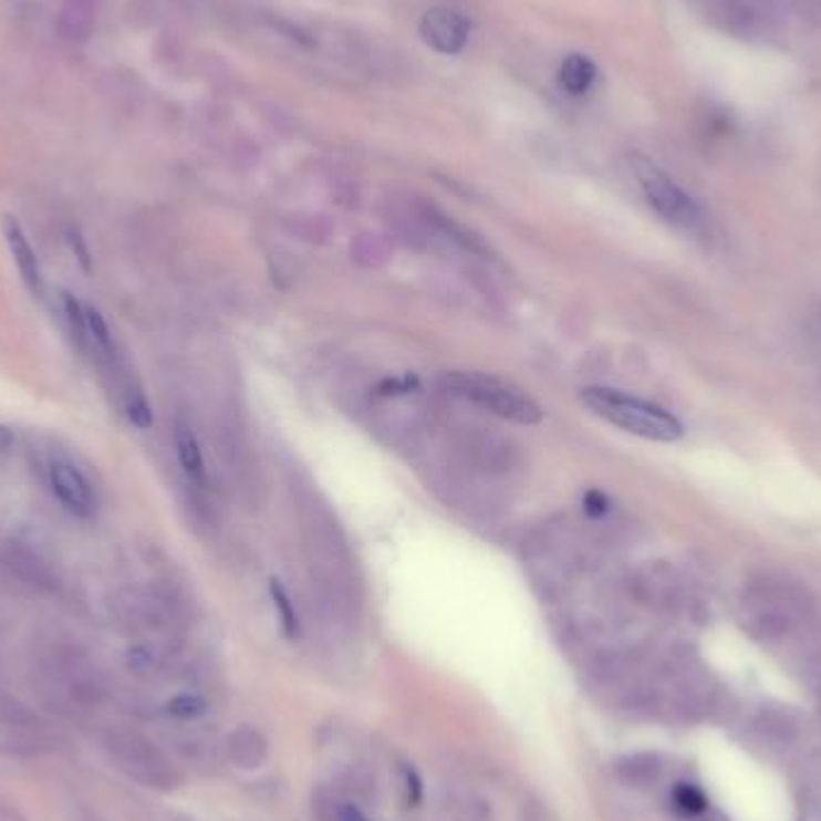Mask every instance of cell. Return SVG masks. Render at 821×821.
<instances>
[{"label":"cell","instance_id":"obj_7","mask_svg":"<svg viewBox=\"0 0 821 821\" xmlns=\"http://www.w3.org/2000/svg\"><path fill=\"white\" fill-rule=\"evenodd\" d=\"M3 236H6V243L10 248L12 260H15L18 272L24 281V287L30 289L34 299H44V277H41L39 258H37V252L30 243V238H27V233L22 229V224L15 217L8 215L3 219Z\"/></svg>","mask_w":821,"mask_h":821},{"label":"cell","instance_id":"obj_21","mask_svg":"<svg viewBox=\"0 0 821 821\" xmlns=\"http://www.w3.org/2000/svg\"><path fill=\"white\" fill-rule=\"evenodd\" d=\"M65 240H67V246H70V252L75 254L77 264L84 269V272L90 274V272H92V252H90L87 240L82 238V233H80L77 229H70V231L65 233Z\"/></svg>","mask_w":821,"mask_h":821},{"label":"cell","instance_id":"obj_1","mask_svg":"<svg viewBox=\"0 0 821 821\" xmlns=\"http://www.w3.org/2000/svg\"><path fill=\"white\" fill-rule=\"evenodd\" d=\"M738 620L752 640L769 646L798 644L817 634V605L810 589L781 572L747 579L738 599Z\"/></svg>","mask_w":821,"mask_h":821},{"label":"cell","instance_id":"obj_19","mask_svg":"<svg viewBox=\"0 0 821 821\" xmlns=\"http://www.w3.org/2000/svg\"><path fill=\"white\" fill-rule=\"evenodd\" d=\"M205 711H207V704L202 697H197V695H180L168 702V714L183 718V720H195V718H200Z\"/></svg>","mask_w":821,"mask_h":821},{"label":"cell","instance_id":"obj_5","mask_svg":"<svg viewBox=\"0 0 821 821\" xmlns=\"http://www.w3.org/2000/svg\"><path fill=\"white\" fill-rule=\"evenodd\" d=\"M420 37L433 51L457 55L469 44L471 22L451 8H433L420 18Z\"/></svg>","mask_w":821,"mask_h":821},{"label":"cell","instance_id":"obj_15","mask_svg":"<svg viewBox=\"0 0 821 821\" xmlns=\"http://www.w3.org/2000/svg\"><path fill=\"white\" fill-rule=\"evenodd\" d=\"M269 591H272V601H274V607H277V613L281 617V625H284V632L289 636H295V634H299V615H295V611H293L287 589L281 586V582H277V579H272Z\"/></svg>","mask_w":821,"mask_h":821},{"label":"cell","instance_id":"obj_6","mask_svg":"<svg viewBox=\"0 0 821 821\" xmlns=\"http://www.w3.org/2000/svg\"><path fill=\"white\" fill-rule=\"evenodd\" d=\"M51 488L67 512L77 517H90L94 512V495L90 480L82 476L77 466L63 459H53L51 464Z\"/></svg>","mask_w":821,"mask_h":821},{"label":"cell","instance_id":"obj_25","mask_svg":"<svg viewBox=\"0 0 821 821\" xmlns=\"http://www.w3.org/2000/svg\"><path fill=\"white\" fill-rule=\"evenodd\" d=\"M812 332H814L817 339H821V308L817 310L814 318H812Z\"/></svg>","mask_w":821,"mask_h":821},{"label":"cell","instance_id":"obj_13","mask_svg":"<svg viewBox=\"0 0 821 821\" xmlns=\"http://www.w3.org/2000/svg\"><path fill=\"white\" fill-rule=\"evenodd\" d=\"M61 301H63V313L67 318V324H70V332H73V336L77 339V344H84V339H87V308H84L77 295H73L70 291H61Z\"/></svg>","mask_w":821,"mask_h":821},{"label":"cell","instance_id":"obj_4","mask_svg":"<svg viewBox=\"0 0 821 821\" xmlns=\"http://www.w3.org/2000/svg\"><path fill=\"white\" fill-rule=\"evenodd\" d=\"M632 174L640 183V188L646 197V202L654 207L656 215L677 229H697L702 224V209L692 200V197L677 186V183L658 168L654 162L642 157V154H632L630 157Z\"/></svg>","mask_w":821,"mask_h":821},{"label":"cell","instance_id":"obj_14","mask_svg":"<svg viewBox=\"0 0 821 821\" xmlns=\"http://www.w3.org/2000/svg\"><path fill=\"white\" fill-rule=\"evenodd\" d=\"M673 802H675L677 810L687 814V817H697V814L706 812V804H709V802H706L704 792L692 783H677L675 790H673Z\"/></svg>","mask_w":821,"mask_h":821},{"label":"cell","instance_id":"obj_16","mask_svg":"<svg viewBox=\"0 0 821 821\" xmlns=\"http://www.w3.org/2000/svg\"><path fill=\"white\" fill-rule=\"evenodd\" d=\"M620 773L625 776L630 783H648L656 778L658 763L651 757H630L620 763Z\"/></svg>","mask_w":821,"mask_h":821},{"label":"cell","instance_id":"obj_9","mask_svg":"<svg viewBox=\"0 0 821 821\" xmlns=\"http://www.w3.org/2000/svg\"><path fill=\"white\" fill-rule=\"evenodd\" d=\"M798 817L800 821H821V755L802 767L798 783Z\"/></svg>","mask_w":821,"mask_h":821},{"label":"cell","instance_id":"obj_11","mask_svg":"<svg viewBox=\"0 0 821 821\" xmlns=\"http://www.w3.org/2000/svg\"><path fill=\"white\" fill-rule=\"evenodd\" d=\"M596 75V65L584 53H570L560 65V84L570 94H586Z\"/></svg>","mask_w":821,"mask_h":821},{"label":"cell","instance_id":"obj_23","mask_svg":"<svg viewBox=\"0 0 821 821\" xmlns=\"http://www.w3.org/2000/svg\"><path fill=\"white\" fill-rule=\"evenodd\" d=\"M406 776V792H408V802H418L420 800V781L418 773L414 769H404Z\"/></svg>","mask_w":821,"mask_h":821},{"label":"cell","instance_id":"obj_18","mask_svg":"<svg viewBox=\"0 0 821 821\" xmlns=\"http://www.w3.org/2000/svg\"><path fill=\"white\" fill-rule=\"evenodd\" d=\"M87 334L104 353H113V334L108 330L104 315L98 313L94 305H87Z\"/></svg>","mask_w":821,"mask_h":821},{"label":"cell","instance_id":"obj_3","mask_svg":"<svg viewBox=\"0 0 821 821\" xmlns=\"http://www.w3.org/2000/svg\"><path fill=\"white\" fill-rule=\"evenodd\" d=\"M443 385L461 399L490 410L492 416L519 423V426H536L543 420V408L527 392L502 377L455 371L443 377Z\"/></svg>","mask_w":821,"mask_h":821},{"label":"cell","instance_id":"obj_17","mask_svg":"<svg viewBox=\"0 0 821 821\" xmlns=\"http://www.w3.org/2000/svg\"><path fill=\"white\" fill-rule=\"evenodd\" d=\"M125 414H127V420H131L133 426L139 430H149L154 426V410L149 402L145 399V394H139V392L127 394Z\"/></svg>","mask_w":821,"mask_h":821},{"label":"cell","instance_id":"obj_10","mask_svg":"<svg viewBox=\"0 0 821 821\" xmlns=\"http://www.w3.org/2000/svg\"><path fill=\"white\" fill-rule=\"evenodd\" d=\"M174 440H176V455H178L183 471H186L188 478L197 480V484H202V480H205V457H202L200 443H197V437H195V433H193L188 423H183V420L176 423Z\"/></svg>","mask_w":821,"mask_h":821},{"label":"cell","instance_id":"obj_22","mask_svg":"<svg viewBox=\"0 0 821 821\" xmlns=\"http://www.w3.org/2000/svg\"><path fill=\"white\" fill-rule=\"evenodd\" d=\"M584 509H586V515H591V517H603L607 512L605 495L599 492V490H591L584 498Z\"/></svg>","mask_w":821,"mask_h":821},{"label":"cell","instance_id":"obj_24","mask_svg":"<svg viewBox=\"0 0 821 821\" xmlns=\"http://www.w3.org/2000/svg\"><path fill=\"white\" fill-rule=\"evenodd\" d=\"M12 445H15V433L8 426H0V451H8Z\"/></svg>","mask_w":821,"mask_h":821},{"label":"cell","instance_id":"obj_2","mask_svg":"<svg viewBox=\"0 0 821 821\" xmlns=\"http://www.w3.org/2000/svg\"><path fill=\"white\" fill-rule=\"evenodd\" d=\"M582 399L593 414L601 416L603 420L613 423L615 428L630 435L644 437V440L675 443L685 433L683 423H679L671 410H665L663 406L651 404L646 399H640V396H632L611 387H589L582 392Z\"/></svg>","mask_w":821,"mask_h":821},{"label":"cell","instance_id":"obj_12","mask_svg":"<svg viewBox=\"0 0 821 821\" xmlns=\"http://www.w3.org/2000/svg\"><path fill=\"white\" fill-rule=\"evenodd\" d=\"M802 658V673H804V683L810 685L812 695L821 709V634L817 632L810 644H804L800 651Z\"/></svg>","mask_w":821,"mask_h":821},{"label":"cell","instance_id":"obj_20","mask_svg":"<svg viewBox=\"0 0 821 821\" xmlns=\"http://www.w3.org/2000/svg\"><path fill=\"white\" fill-rule=\"evenodd\" d=\"M322 804L330 810V814H328L330 821H371L356 802L339 800V798L332 796L328 800H322Z\"/></svg>","mask_w":821,"mask_h":821},{"label":"cell","instance_id":"obj_8","mask_svg":"<svg viewBox=\"0 0 821 821\" xmlns=\"http://www.w3.org/2000/svg\"><path fill=\"white\" fill-rule=\"evenodd\" d=\"M226 749H229L231 761L240 769H260L269 757V745L264 740V735L250 726L236 728L229 742H226Z\"/></svg>","mask_w":821,"mask_h":821}]
</instances>
